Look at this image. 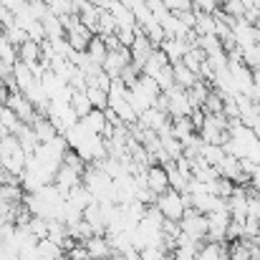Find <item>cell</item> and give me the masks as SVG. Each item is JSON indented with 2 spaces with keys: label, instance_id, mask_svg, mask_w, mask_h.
Returning a JSON list of instances; mask_svg holds the SVG:
<instances>
[{
  "label": "cell",
  "instance_id": "9",
  "mask_svg": "<svg viewBox=\"0 0 260 260\" xmlns=\"http://www.w3.org/2000/svg\"><path fill=\"white\" fill-rule=\"evenodd\" d=\"M91 36H93V33H91L86 25L79 20V23H74L71 28H66V36H63V38L69 41V46H71L74 51L84 53V51H86V46H88V41H91Z\"/></svg>",
  "mask_w": 260,
  "mask_h": 260
},
{
  "label": "cell",
  "instance_id": "10",
  "mask_svg": "<svg viewBox=\"0 0 260 260\" xmlns=\"http://www.w3.org/2000/svg\"><path fill=\"white\" fill-rule=\"evenodd\" d=\"M81 182V172H76L74 167H69V165H58V170L53 174V184L61 189V194H69V189L74 187V184H79Z\"/></svg>",
  "mask_w": 260,
  "mask_h": 260
},
{
  "label": "cell",
  "instance_id": "18",
  "mask_svg": "<svg viewBox=\"0 0 260 260\" xmlns=\"http://www.w3.org/2000/svg\"><path fill=\"white\" fill-rule=\"evenodd\" d=\"M106 51H109V48H106V41H104L101 36H96V33H93L84 53L88 56V61H93L96 66H101V63H104V58H106Z\"/></svg>",
  "mask_w": 260,
  "mask_h": 260
},
{
  "label": "cell",
  "instance_id": "31",
  "mask_svg": "<svg viewBox=\"0 0 260 260\" xmlns=\"http://www.w3.org/2000/svg\"><path fill=\"white\" fill-rule=\"evenodd\" d=\"M114 36H116V41H119V46H124V48H129V46L134 43V36H137V28H116V30H114Z\"/></svg>",
  "mask_w": 260,
  "mask_h": 260
},
{
  "label": "cell",
  "instance_id": "13",
  "mask_svg": "<svg viewBox=\"0 0 260 260\" xmlns=\"http://www.w3.org/2000/svg\"><path fill=\"white\" fill-rule=\"evenodd\" d=\"M36 258L38 260H61L66 253H63V248L58 245V243H53L51 238H41V240H36Z\"/></svg>",
  "mask_w": 260,
  "mask_h": 260
},
{
  "label": "cell",
  "instance_id": "26",
  "mask_svg": "<svg viewBox=\"0 0 260 260\" xmlns=\"http://www.w3.org/2000/svg\"><path fill=\"white\" fill-rule=\"evenodd\" d=\"M139 260H170V253L165 250L162 243H154V245H144L139 250Z\"/></svg>",
  "mask_w": 260,
  "mask_h": 260
},
{
  "label": "cell",
  "instance_id": "29",
  "mask_svg": "<svg viewBox=\"0 0 260 260\" xmlns=\"http://www.w3.org/2000/svg\"><path fill=\"white\" fill-rule=\"evenodd\" d=\"M5 38H8L15 48H18L20 43H25V41H28V33H25L18 23H13V25H8V28H5Z\"/></svg>",
  "mask_w": 260,
  "mask_h": 260
},
{
  "label": "cell",
  "instance_id": "20",
  "mask_svg": "<svg viewBox=\"0 0 260 260\" xmlns=\"http://www.w3.org/2000/svg\"><path fill=\"white\" fill-rule=\"evenodd\" d=\"M69 106H71V111L76 114V119L86 116L88 111L93 109V106H91V101H88L86 91H76V88H71V99H69Z\"/></svg>",
  "mask_w": 260,
  "mask_h": 260
},
{
  "label": "cell",
  "instance_id": "34",
  "mask_svg": "<svg viewBox=\"0 0 260 260\" xmlns=\"http://www.w3.org/2000/svg\"><path fill=\"white\" fill-rule=\"evenodd\" d=\"M189 119H192V124H194V129H200V126H202V121H205V109H192V114H189Z\"/></svg>",
  "mask_w": 260,
  "mask_h": 260
},
{
  "label": "cell",
  "instance_id": "6",
  "mask_svg": "<svg viewBox=\"0 0 260 260\" xmlns=\"http://www.w3.org/2000/svg\"><path fill=\"white\" fill-rule=\"evenodd\" d=\"M84 245H86L88 260H109L114 255V248H111L106 233H93Z\"/></svg>",
  "mask_w": 260,
  "mask_h": 260
},
{
  "label": "cell",
  "instance_id": "1",
  "mask_svg": "<svg viewBox=\"0 0 260 260\" xmlns=\"http://www.w3.org/2000/svg\"><path fill=\"white\" fill-rule=\"evenodd\" d=\"M179 233H184L192 240H205L207 238V215L197 212L194 207H187L184 215L179 217Z\"/></svg>",
  "mask_w": 260,
  "mask_h": 260
},
{
  "label": "cell",
  "instance_id": "17",
  "mask_svg": "<svg viewBox=\"0 0 260 260\" xmlns=\"http://www.w3.org/2000/svg\"><path fill=\"white\" fill-rule=\"evenodd\" d=\"M41 25H43V33H46V41H51V38H63L66 36V30H63V23H61V18L58 15H53L51 10L41 18Z\"/></svg>",
  "mask_w": 260,
  "mask_h": 260
},
{
  "label": "cell",
  "instance_id": "4",
  "mask_svg": "<svg viewBox=\"0 0 260 260\" xmlns=\"http://www.w3.org/2000/svg\"><path fill=\"white\" fill-rule=\"evenodd\" d=\"M126 63H132L129 48L116 46V48H109V51H106V58H104V63H101V71H104L109 79H119V74H121V69H124Z\"/></svg>",
  "mask_w": 260,
  "mask_h": 260
},
{
  "label": "cell",
  "instance_id": "33",
  "mask_svg": "<svg viewBox=\"0 0 260 260\" xmlns=\"http://www.w3.org/2000/svg\"><path fill=\"white\" fill-rule=\"evenodd\" d=\"M162 5L170 13H177V10H189L192 8V0H162Z\"/></svg>",
  "mask_w": 260,
  "mask_h": 260
},
{
  "label": "cell",
  "instance_id": "12",
  "mask_svg": "<svg viewBox=\"0 0 260 260\" xmlns=\"http://www.w3.org/2000/svg\"><path fill=\"white\" fill-rule=\"evenodd\" d=\"M159 48L165 51V56L170 58V63H177V61H182V56L189 51V43H187V38H172V36H165V41L159 43Z\"/></svg>",
  "mask_w": 260,
  "mask_h": 260
},
{
  "label": "cell",
  "instance_id": "16",
  "mask_svg": "<svg viewBox=\"0 0 260 260\" xmlns=\"http://www.w3.org/2000/svg\"><path fill=\"white\" fill-rule=\"evenodd\" d=\"M172 76H174V86H179V88H187L189 86H194V81L200 79L194 71H189L182 61H177V63H172Z\"/></svg>",
  "mask_w": 260,
  "mask_h": 260
},
{
  "label": "cell",
  "instance_id": "2",
  "mask_svg": "<svg viewBox=\"0 0 260 260\" xmlns=\"http://www.w3.org/2000/svg\"><path fill=\"white\" fill-rule=\"evenodd\" d=\"M154 205H157V210L165 215V220H177L179 222V217L184 215V200H182V192H174V189H167V192H162V194H157V200H154Z\"/></svg>",
  "mask_w": 260,
  "mask_h": 260
},
{
  "label": "cell",
  "instance_id": "28",
  "mask_svg": "<svg viewBox=\"0 0 260 260\" xmlns=\"http://www.w3.org/2000/svg\"><path fill=\"white\" fill-rule=\"evenodd\" d=\"M243 238H245V225H243V220H233V217H230L228 230H225V240H228V243H235V240H243Z\"/></svg>",
  "mask_w": 260,
  "mask_h": 260
},
{
  "label": "cell",
  "instance_id": "15",
  "mask_svg": "<svg viewBox=\"0 0 260 260\" xmlns=\"http://www.w3.org/2000/svg\"><path fill=\"white\" fill-rule=\"evenodd\" d=\"M170 134L177 137L184 144L192 134H197V129H194V124H192L189 116H174V119H170Z\"/></svg>",
  "mask_w": 260,
  "mask_h": 260
},
{
  "label": "cell",
  "instance_id": "25",
  "mask_svg": "<svg viewBox=\"0 0 260 260\" xmlns=\"http://www.w3.org/2000/svg\"><path fill=\"white\" fill-rule=\"evenodd\" d=\"M202 61H205V53H202V48H197V46H189V51L182 56V63L189 69V71H200V66H202Z\"/></svg>",
  "mask_w": 260,
  "mask_h": 260
},
{
  "label": "cell",
  "instance_id": "19",
  "mask_svg": "<svg viewBox=\"0 0 260 260\" xmlns=\"http://www.w3.org/2000/svg\"><path fill=\"white\" fill-rule=\"evenodd\" d=\"M215 167H217V174H220V177H228V179H235L238 174L243 172V170H240V157H235V154H230V152H225V157H222Z\"/></svg>",
  "mask_w": 260,
  "mask_h": 260
},
{
  "label": "cell",
  "instance_id": "21",
  "mask_svg": "<svg viewBox=\"0 0 260 260\" xmlns=\"http://www.w3.org/2000/svg\"><path fill=\"white\" fill-rule=\"evenodd\" d=\"M170 63V58L165 56V51L162 48H154L152 53H149V58L144 61V66H142V74H147V76H154L159 69H165Z\"/></svg>",
  "mask_w": 260,
  "mask_h": 260
},
{
  "label": "cell",
  "instance_id": "22",
  "mask_svg": "<svg viewBox=\"0 0 260 260\" xmlns=\"http://www.w3.org/2000/svg\"><path fill=\"white\" fill-rule=\"evenodd\" d=\"M66 230H69V235H71L76 243H86L88 238L93 235V228L88 225L84 217H79V220H74V222H66Z\"/></svg>",
  "mask_w": 260,
  "mask_h": 260
},
{
  "label": "cell",
  "instance_id": "14",
  "mask_svg": "<svg viewBox=\"0 0 260 260\" xmlns=\"http://www.w3.org/2000/svg\"><path fill=\"white\" fill-rule=\"evenodd\" d=\"M30 126H33V132H36V139H38V144L53 142V139L58 137V129L53 126V121H51L48 116H36V121H33Z\"/></svg>",
  "mask_w": 260,
  "mask_h": 260
},
{
  "label": "cell",
  "instance_id": "27",
  "mask_svg": "<svg viewBox=\"0 0 260 260\" xmlns=\"http://www.w3.org/2000/svg\"><path fill=\"white\" fill-rule=\"evenodd\" d=\"M200 157H202L205 162H210V165H217V162L225 157V147H217V144H205V142H202V147H200Z\"/></svg>",
  "mask_w": 260,
  "mask_h": 260
},
{
  "label": "cell",
  "instance_id": "24",
  "mask_svg": "<svg viewBox=\"0 0 260 260\" xmlns=\"http://www.w3.org/2000/svg\"><path fill=\"white\" fill-rule=\"evenodd\" d=\"M86 96H88V101H91L93 109H106V104H109V91L93 86V84L86 86Z\"/></svg>",
  "mask_w": 260,
  "mask_h": 260
},
{
  "label": "cell",
  "instance_id": "5",
  "mask_svg": "<svg viewBox=\"0 0 260 260\" xmlns=\"http://www.w3.org/2000/svg\"><path fill=\"white\" fill-rule=\"evenodd\" d=\"M165 93H167V114H170V119H174V116H189L192 114V104H189L184 88L170 86Z\"/></svg>",
  "mask_w": 260,
  "mask_h": 260
},
{
  "label": "cell",
  "instance_id": "11",
  "mask_svg": "<svg viewBox=\"0 0 260 260\" xmlns=\"http://www.w3.org/2000/svg\"><path fill=\"white\" fill-rule=\"evenodd\" d=\"M79 124L86 129L88 134H96V137L106 134V114H104V109H91L86 116L79 119Z\"/></svg>",
  "mask_w": 260,
  "mask_h": 260
},
{
  "label": "cell",
  "instance_id": "8",
  "mask_svg": "<svg viewBox=\"0 0 260 260\" xmlns=\"http://www.w3.org/2000/svg\"><path fill=\"white\" fill-rule=\"evenodd\" d=\"M144 182H147V187H149L154 194H162V192L170 189V177H167V170H165L162 165H152V167H147Z\"/></svg>",
  "mask_w": 260,
  "mask_h": 260
},
{
  "label": "cell",
  "instance_id": "23",
  "mask_svg": "<svg viewBox=\"0 0 260 260\" xmlns=\"http://www.w3.org/2000/svg\"><path fill=\"white\" fill-rule=\"evenodd\" d=\"M220 250H222V243H212V240H202L200 250L194 260H220Z\"/></svg>",
  "mask_w": 260,
  "mask_h": 260
},
{
  "label": "cell",
  "instance_id": "30",
  "mask_svg": "<svg viewBox=\"0 0 260 260\" xmlns=\"http://www.w3.org/2000/svg\"><path fill=\"white\" fill-rule=\"evenodd\" d=\"M152 79H154V81H157V84H159V88H162V91H167V88H170V86H174V76H172V63H167V66H165V69H159V71H157V74H154V76H152Z\"/></svg>",
  "mask_w": 260,
  "mask_h": 260
},
{
  "label": "cell",
  "instance_id": "3",
  "mask_svg": "<svg viewBox=\"0 0 260 260\" xmlns=\"http://www.w3.org/2000/svg\"><path fill=\"white\" fill-rule=\"evenodd\" d=\"M5 106H10L13 109V114L23 121V124H33L36 121V106L30 104V99L23 93V91H18V88H13L10 93H8V99H5Z\"/></svg>",
  "mask_w": 260,
  "mask_h": 260
},
{
  "label": "cell",
  "instance_id": "32",
  "mask_svg": "<svg viewBox=\"0 0 260 260\" xmlns=\"http://www.w3.org/2000/svg\"><path fill=\"white\" fill-rule=\"evenodd\" d=\"M220 8V0H192V10L197 13H215Z\"/></svg>",
  "mask_w": 260,
  "mask_h": 260
},
{
  "label": "cell",
  "instance_id": "7",
  "mask_svg": "<svg viewBox=\"0 0 260 260\" xmlns=\"http://www.w3.org/2000/svg\"><path fill=\"white\" fill-rule=\"evenodd\" d=\"M154 51V46H152V41L144 36V30L137 25V36H134V43L129 46V53H132V63H137L139 69L144 66V61L149 58V53Z\"/></svg>",
  "mask_w": 260,
  "mask_h": 260
}]
</instances>
